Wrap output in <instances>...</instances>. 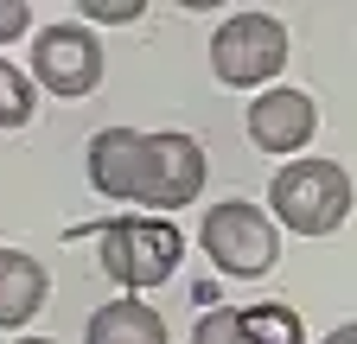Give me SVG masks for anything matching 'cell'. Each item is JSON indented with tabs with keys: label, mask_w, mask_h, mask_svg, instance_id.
<instances>
[{
	"label": "cell",
	"mask_w": 357,
	"mask_h": 344,
	"mask_svg": "<svg viewBox=\"0 0 357 344\" xmlns=\"http://www.w3.org/2000/svg\"><path fill=\"white\" fill-rule=\"evenodd\" d=\"M89 185L115 204H147L166 217L204 191V147L178 127H102L89 141Z\"/></svg>",
	"instance_id": "1"
},
{
	"label": "cell",
	"mask_w": 357,
	"mask_h": 344,
	"mask_svg": "<svg viewBox=\"0 0 357 344\" xmlns=\"http://www.w3.org/2000/svg\"><path fill=\"white\" fill-rule=\"evenodd\" d=\"M268 204H275V224L294 236H332L351 217V172L338 159H287L275 179H268Z\"/></svg>",
	"instance_id": "2"
},
{
	"label": "cell",
	"mask_w": 357,
	"mask_h": 344,
	"mask_svg": "<svg viewBox=\"0 0 357 344\" xmlns=\"http://www.w3.org/2000/svg\"><path fill=\"white\" fill-rule=\"evenodd\" d=\"M96 255H102V274L121 281L128 293L166 287L185 262V230H172V217H115V224H96Z\"/></svg>",
	"instance_id": "3"
},
{
	"label": "cell",
	"mask_w": 357,
	"mask_h": 344,
	"mask_svg": "<svg viewBox=\"0 0 357 344\" xmlns=\"http://www.w3.org/2000/svg\"><path fill=\"white\" fill-rule=\"evenodd\" d=\"M198 242L211 255V268H223L230 281H261L275 274L281 262V230H275V210H261L249 198H223L204 210L198 224Z\"/></svg>",
	"instance_id": "4"
},
{
	"label": "cell",
	"mask_w": 357,
	"mask_h": 344,
	"mask_svg": "<svg viewBox=\"0 0 357 344\" xmlns=\"http://www.w3.org/2000/svg\"><path fill=\"white\" fill-rule=\"evenodd\" d=\"M211 70L223 90H261L287 70V26L275 13H230L211 32Z\"/></svg>",
	"instance_id": "5"
},
{
	"label": "cell",
	"mask_w": 357,
	"mask_h": 344,
	"mask_svg": "<svg viewBox=\"0 0 357 344\" xmlns=\"http://www.w3.org/2000/svg\"><path fill=\"white\" fill-rule=\"evenodd\" d=\"M32 83H45L52 96H89L102 83V45L89 26H38L32 38Z\"/></svg>",
	"instance_id": "6"
},
{
	"label": "cell",
	"mask_w": 357,
	"mask_h": 344,
	"mask_svg": "<svg viewBox=\"0 0 357 344\" xmlns=\"http://www.w3.org/2000/svg\"><path fill=\"white\" fill-rule=\"evenodd\" d=\"M312 134H319V109H312L306 90L275 83V90H261V96L249 102V141H255L261 153H294V159H300V147H306Z\"/></svg>",
	"instance_id": "7"
},
{
	"label": "cell",
	"mask_w": 357,
	"mask_h": 344,
	"mask_svg": "<svg viewBox=\"0 0 357 344\" xmlns=\"http://www.w3.org/2000/svg\"><path fill=\"white\" fill-rule=\"evenodd\" d=\"M45 293H52V274H45L26 249H0V331L32 325Z\"/></svg>",
	"instance_id": "8"
},
{
	"label": "cell",
	"mask_w": 357,
	"mask_h": 344,
	"mask_svg": "<svg viewBox=\"0 0 357 344\" xmlns=\"http://www.w3.org/2000/svg\"><path fill=\"white\" fill-rule=\"evenodd\" d=\"M83 344H166V319L147 306V299L121 293V299H109V306L89 313Z\"/></svg>",
	"instance_id": "9"
},
{
	"label": "cell",
	"mask_w": 357,
	"mask_h": 344,
	"mask_svg": "<svg viewBox=\"0 0 357 344\" xmlns=\"http://www.w3.org/2000/svg\"><path fill=\"white\" fill-rule=\"evenodd\" d=\"M243 331L255 344H306V325L294 306H281V299H261V306H243Z\"/></svg>",
	"instance_id": "10"
},
{
	"label": "cell",
	"mask_w": 357,
	"mask_h": 344,
	"mask_svg": "<svg viewBox=\"0 0 357 344\" xmlns=\"http://www.w3.org/2000/svg\"><path fill=\"white\" fill-rule=\"evenodd\" d=\"M32 121V70L0 58V127H26Z\"/></svg>",
	"instance_id": "11"
},
{
	"label": "cell",
	"mask_w": 357,
	"mask_h": 344,
	"mask_svg": "<svg viewBox=\"0 0 357 344\" xmlns=\"http://www.w3.org/2000/svg\"><path fill=\"white\" fill-rule=\"evenodd\" d=\"M192 344H255L243 331V306H223V313H204L192 325Z\"/></svg>",
	"instance_id": "12"
},
{
	"label": "cell",
	"mask_w": 357,
	"mask_h": 344,
	"mask_svg": "<svg viewBox=\"0 0 357 344\" xmlns=\"http://www.w3.org/2000/svg\"><path fill=\"white\" fill-rule=\"evenodd\" d=\"M141 0H83V19H141Z\"/></svg>",
	"instance_id": "13"
},
{
	"label": "cell",
	"mask_w": 357,
	"mask_h": 344,
	"mask_svg": "<svg viewBox=\"0 0 357 344\" xmlns=\"http://www.w3.org/2000/svg\"><path fill=\"white\" fill-rule=\"evenodd\" d=\"M26 26H32V7H26V0H0V45L20 38Z\"/></svg>",
	"instance_id": "14"
},
{
	"label": "cell",
	"mask_w": 357,
	"mask_h": 344,
	"mask_svg": "<svg viewBox=\"0 0 357 344\" xmlns=\"http://www.w3.org/2000/svg\"><path fill=\"white\" fill-rule=\"evenodd\" d=\"M326 344H357V319H351V325H338V331H326Z\"/></svg>",
	"instance_id": "15"
},
{
	"label": "cell",
	"mask_w": 357,
	"mask_h": 344,
	"mask_svg": "<svg viewBox=\"0 0 357 344\" xmlns=\"http://www.w3.org/2000/svg\"><path fill=\"white\" fill-rule=\"evenodd\" d=\"M13 344H52V338H13Z\"/></svg>",
	"instance_id": "16"
}]
</instances>
